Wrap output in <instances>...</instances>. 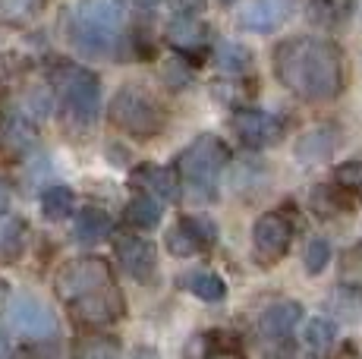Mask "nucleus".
I'll return each mask as SVG.
<instances>
[{
  "label": "nucleus",
  "instance_id": "obj_1",
  "mask_svg": "<svg viewBox=\"0 0 362 359\" xmlns=\"http://www.w3.org/2000/svg\"><path fill=\"white\" fill-rule=\"evenodd\" d=\"M274 76L303 101H334L344 92V57L331 41L296 35L274 47Z\"/></svg>",
  "mask_w": 362,
  "mask_h": 359
},
{
  "label": "nucleus",
  "instance_id": "obj_2",
  "mask_svg": "<svg viewBox=\"0 0 362 359\" xmlns=\"http://www.w3.org/2000/svg\"><path fill=\"white\" fill-rule=\"evenodd\" d=\"M54 293L82 324H110L127 315V300L114 278V268L98 255L69 259L54 274Z\"/></svg>",
  "mask_w": 362,
  "mask_h": 359
},
{
  "label": "nucleus",
  "instance_id": "obj_3",
  "mask_svg": "<svg viewBox=\"0 0 362 359\" xmlns=\"http://www.w3.org/2000/svg\"><path fill=\"white\" fill-rule=\"evenodd\" d=\"M123 13L117 0H82L69 19V41L86 57H107L117 45Z\"/></svg>",
  "mask_w": 362,
  "mask_h": 359
},
{
  "label": "nucleus",
  "instance_id": "obj_4",
  "mask_svg": "<svg viewBox=\"0 0 362 359\" xmlns=\"http://www.w3.org/2000/svg\"><path fill=\"white\" fill-rule=\"evenodd\" d=\"M230 161V151L227 145L218 139V136H199L192 145H186L177 158V174H180V183H186L192 189V196L199 199H214V186H218V177L221 170L227 167Z\"/></svg>",
  "mask_w": 362,
  "mask_h": 359
},
{
  "label": "nucleus",
  "instance_id": "obj_5",
  "mask_svg": "<svg viewBox=\"0 0 362 359\" xmlns=\"http://www.w3.org/2000/svg\"><path fill=\"white\" fill-rule=\"evenodd\" d=\"M110 123H114L120 133L132 136V139H151L164 129L167 123V110L164 105L148 95L145 88L127 86L114 95L110 101Z\"/></svg>",
  "mask_w": 362,
  "mask_h": 359
},
{
  "label": "nucleus",
  "instance_id": "obj_6",
  "mask_svg": "<svg viewBox=\"0 0 362 359\" xmlns=\"http://www.w3.org/2000/svg\"><path fill=\"white\" fill-rule=\"evenodd\" d=\"M51 82L79 120H92V117L98 114L101 82L92 70H86V66H73V64H60L57 70L51 73Z\"/></svg>",
  "mask_w": 362,
  "mask_h": 359
},
{
  "label": "nucleus",
  "instance_id": "obj_7",
  "mask_svg": "<svg viewBox=\"0 0 362 359\" xmlns=\"http://www.w3.org/2000/svg\"><path fill=\"white\" fill-rule=\"evenodd\" d=\"M290 243H293V224L281 215V211H268L255 220L252 227V255L259 265H274L287 255Z\"/></svg>",
  "mask_w": 362,
  "mask_h": 359
},
{
  "label": "nucleus",
  "instance_id": "obj_8",
  "mask_svg": "<svg viewBox=\"0 0 362 359\" xmlns=\"http://www.w3.org/2000/svg\"><path fill=\"white\" fill-rule=\"evenodd\" d=\"M6 319H10V324L19 331V334H29V337H45V334H54V331H57V319H54L51 306L32 293L13 296L10 309H6Z\"/></svg>",
  "mask_w": 362,
  "mask_h": 359
},
{
  "label": "nucleus",
  "instance_id": "obj_9",
  "mask_svg": "<svg viewBox=\"0 0 362 359\" xmlns=\"http://www.w3.org/2000/svg\"><path fill=\"white\" fill-rule=\"evenodd\" d=\"M233 133L249 148H264V145H277L284 139V123H281V117L268 114V110L246 107V110H236Z\"/></svg>",
  "mask_w": 362,
  "mask_h": 359
},
{
  "label": "nucleus",
  "instance_id": "obj_10",
  "mask_svg": "<svg viewBox=\"0 0 362 359\" xmlns=\"http://www.w3.org/2000/svg\"><path fill=\"white\" fill-rule=\"evenodd\" d=\"M114 252H117L120 268L129 274L132 281H139V284L155 281V274H158V249H155V243L139 240V237H117Z\"/></svg>",
  "mask_w": 362,
  "mask_h": 359
},
{
  "label": "nucleus",
  "instance_id": "obj_11",
  "mask_svg": "<svg viewBox=\"0 0 362 359\" xmlns=\"http://www.w3.org/2000/svg\"><path fill=\"white\" fill-rule=\"evenodd\" d=\"M214 237H218V230H214V224L208 218H183L177 227L167 230L164 243H167V252L170 255L189 259V255L208 249V246L214 243Z\"/></svg>",
  "mask_w": 362,
  "mask_h": 359
},
{
  "label": "nucleus",
  "instance_id": "obj_12",
  "mask_svg": "<svg viewBox=\"0 0 362 359\" xmlns=\"http://www.w3.org/2000/svg\"><path fill=\"white\" fill-rule=\"evenodd\" d=\"M35 142H38V136L25 117H6L0 123V158L4 161H23L35 148Z\"/></svg>",
  "mask_w": 362,
  "mask_h": 359
},
{
  "label": "nucleus",
  "instance_id": "obj_13",
  "mask_svg": "<svg viewBox=\"0 0 362 359\" xmlns=\"http://www.w3.org/2000/svg\"><path fill=\"white\" fill-rule=\"evenodd\" d=\"M132 186H142L145 196L155 192L164 202H180V174L170 167H161V164H142V167L132 170L129 177Z\"/></svg>",
  "mask_w": 362,
  "mask_h": 359
},
{
  "label": "nucleus",
  "instance_id": "obj_14",
  "mask_svg": "<svg viewBox=\"0 0 362 359\" xmlns=\"http://www.w3.org/2000/svg\"><path fill=\"white\" fill-rule=\"evenodd\" d=\"M299 322H303V306H299L296 300H277V302H271V306L262 312L259 328H262L264 337L281 341V337L293 334Z\"/></svg>",
  "mask_w": 362,
  "mask_h": 359
},
{
  "label": "nucleus",
  "instance_id": "obj_15",
  "mask_svg": "<svg viewBox=\"0 0 362 359\" xmlns=\"http://www.w3.org/2000/svg\"><path fill=\"white\" fill-rule=\"evenodd\" d=\"M167 45L177 47L180 54L196 57L208 47V25L196 16H177L167 25Z\"/></svg>",
  "mask_w": 362,
  "mask_h": 359
},
{
  "label": "nucleus",
  "instance_id": "obj_16",
  "mask_svg": "<svg viewBox=\"0 0 362 359\" xmlns=\"http://www.w3.org/2000/svg\"><path fill=\"white\" fill-rule=\"evenodd\" d=\"M287 19V0H252L240 16V29L268 35Z\"/></svg>",
  "mask_w": 362,
  "mask_h": 359
},
{
  "label": "nucleus",
  "instance_id": "obj_17",
  "mask_svg": "<svg viewBox=\"0 0 362 359\" xmlns=\"http://www.w3.org/2000/svg\"><path fill=\"white\" fill-rule=\"evenodd\" d=\"M340 133L334 126H315L296 142V158L305 164H318V161H328L331 151L337 148Z\"/></svg>",
  "mask_w": 362,
  "mask_h": 359
},
{
  "label": "nucleus",
  "instance_id": "obj_18",
  "mask_svg": "<svg viewBox=\"0 0 362 359\" xmlns=\"http://www.w3.org/2000/svg\"><path fill=\"white\" fill-rule=\"evenodd\" d=\"M110 230H114V218L104 208H86L76 218V240L82 243H101L104 237H110Z\"/></svg>",
  "mask_w": 362,
  "mask_h": 359
},
{
  "label": "nucleus",
  "instance_id": "obj_19",
  "mask_svg": "<svg viewBox=\"0 0 362 359\" xmlns=\"http://www.w3.org/2000/svg\"><path fill=\"white\" fill-rule=\"evenodd\" d=\"M123 218H127V224L136 227V230H155V227L161 224V205H158L155 196H136L127 208H123Z\"/></svg>",
  "mask_w": 362,
  "mask_h": 359
},
{
  "label": "nucleus",
  "instance_id": "obj_20",
  "mask_svg": "<svg viewBox=\"0 0 362 359\" xmlns=\"http://www.w3.org/2000/svg\"><path fill=\"white\" fill-rule=\"evenodd\" d=\"M214 64H218L221 73L243 76L252 66V51L246 45H236V41H221L218 51H214Z\"/></svg>",
  "mask_w": 362,
  "mask_h": 359
},
{
  "label": "nucleus",
  "instance_id": "obj_21",
  "mask_svg": "<svg viewBox=\"0 0 362 359\" xmlns=\"http://www.w3.org/2000/svg\"><path fill=\"white\" fill-rule=\"evenodd\" d=\"M186 290H189L192 296H199V300H205V302H221L227 296V284L211 271L189 274V278H186Z\"/></svg>",
  "mask_w": 362,
  "mask_h": 359
},
{
  "label": "nucleus",
  "instance_id": "obj_22",
  "mask_svg": "<svg viewBox=\"0 0 362 359\" xmlns=\"http://www.w3.org/2000/svg\"><path fill=\"white\" fill-rule=\"evenodd\" d=\"M45 10V0H0V23L25 25Z\"/></svg>",
  "mask_w": 362,
  "mask_h": 359
},
{
  "label": "nucleus",
  "instance_id": "obj_23",
  "mask_svg": "<svg viewBox=\"0 0 362 359\" xmlns=\"http://www.w3.org/2000/svg\"><path fill=\"white\" fill-rule=\"evenodd\" d=\"M353 10V0H312L309 19L322 25H340Z\"/></svg>",
  "mask_w": 362,
  "mask_h": 359
},
{
  "label": "nucleus",
  "instance_id": "obj_24",
  "mask_svg": "<svg viewBox=\"0 0 362 359\" xmlns=\"http://www.w3.org/2000/svg\"><path fill=\"white\" fill-rule=\"evenodd\" d=\"M69 211H73V192L66 186H51L41 196V215L47 220H66Z\"/></svg>",
  "mask_w": 362,
  "mask_h": 359
},
{
  "label": "nucleus",
  "instance_id": "obj_25",
  "mask_svg": "<svg viewBox=\"0 0 362 359\" xmlns=\"http://www.w3.org/2000/svg\"><path fill=\"white\" fill-rule=\"evenodd\" d=\"M334 341H337V324L331 319H322V315H318V319H312L305 324V343H309V350L325 353Z\"/></svg>",
  "mask_w": 362,
  "mask_h": 359
},
{
  "label": "nucleus",
  "instance_id": "obj_26",
  "mask_svg": "<svg viewBox=\"0 0 362 359\" xmlns=\"http://www.w3.org/2000/svg\"><path fill=\"white\" fill-rule=\"evenodd\" d=\"M312 208H315L318 215L334 218V215L350 208V199H346L344 192L331 189V186H315V189H312Z\"/></svg>",
  "mask_w": 362,
  "mask_h": 359
},
{
  "label": "nucleus",
  "instance_id": "obj_27",
  "mask_svg": "<svg viewBox=\"0 0 362 359\" xmlns=\"http://www.w3.org/2000/svg\"><path fill=\"white\" fill-rule=\"evenodd\" d=\"M76 359H120V343L114 337H86Z\"/></svg>",
  "mask_w": 362,
  "mask_h": 359
},
{
  "label": "nucleus",
  "instance_id": "obj_28",
  "mask_svg": "<svg viewBox=\"0 0 362 359\" xmlns=\"http://www.w3.org/2000/svg\"><path fill=\"white\" fill-rule=\"evenodd\" d=\"M340 278H344V284L362 290V243L344 252V259H340Z\"/></svg>",
  "mask_w": 362,
  "mask_h": 359
},
{
  "label": "nucleus",
  "instance_id": "obj_29",
  "mask_svg": "<svg viewBox=\"0 0 362 359\" xmlns=\"http://www.w3.org/2000/svg\"><path fill=\"white\" fill-rule=\"evenodd\" d=\"M328 259H331V243L328 240H312L309 246H305V271L309 274H318L328 268Z\"/></svg>",
  "mask_w": 362,
  "mask_h": 359
},
{
  "label": "nucleus",
  "instance_id": "obj_30",
  "mask_svg": "<svg viewBox=\"0 0 362 359\" xmlns=\"http://www.w3.org/2000/svg\"><path fill=\"white\" fill-rule=\"evenodd\" d=\"M23 237H25V224L23 220H13L4 230V237H0V255L4 259H16L23 252Z\"/></svg>",
  "mask_w": 362,
  "mask_h": 359
},
{
  "label": "nucleus",
  "instance_id": "obj_31",
  "mask_svg": "<svg viewBox=\"0 0 362 359\" xmlns=\"http://www.w3.org/2000/svg\"><path fill=\"white\" fill-rule=\"evenodd\" d=\"M334 180H337V186H340V189H346V192L362 189V161L340 164V167L334 170Z\"/></svg>",
  "mask_w": 362,
  "mask_h": 359
},
{
  "label": "nucleus",
  "instance_id": "obj_32",
  "mask_svg": "<svg viewBox=\"0 0 362 359\" xmlns=\"http://www.w3.org/2000/svg\"><path fill=\"white\" fill-rule=\"evenodd\" d=\"M211 337H214V334H192L189 341H186L183 356H186V359H211V353H214Z\"/></svg>",
  "mask_w": 362,
  "mask_h": 359
},
{
  "label": "nucleus",
  "instance_id": "obj_33",
  "mask_svg": "<svg viewBox=\"0 0 362 359\" xmlns=\"http://www.w3.org/2000/svg\"><path fill=\"white\" fill-rule=\"evenodd\" d=\"M29 359H66V356H64V347H60L57 341H47V343L41 341L38 347L29 350Z\"/></svg>",
  "mask_w": 362,
  "mask_h": 359
},
{
  "label": "nucleus",
  "instance_id": "obj_34",
  "mask_svg": "<svg viewBox=\"0 0 362 359\" xmlns=\"http://www.w3.org/2000/svg\"><path fill=\"white\" fill-rule=\"evenodd\" d=\"M173 6L180 10V16H196L205 10V0H173Z\"/></svg>",
  "mask_w": 362,
  "mask_h": 359
},
{
  "label": "nucleus",
  "instance_id": "obj_35",
  "mask_svg": "<svg viewBox=\"0 0 362 359\" xmlns=\"http://www.w3.org/2000/svg\"><path fill=\"white\" fill-rule=\"evenodd\" d=\"M10 186H6L4 183V180H0V218H4L6 215V211H10Z\"/></svg>",
  "mask_w": 362,
  "mask_h": 359
},
{
  "label": "nucleus",
  "instance_id": "obj_36",
  "mask_svg": "<svg viewBox=\"0 0 362 359\" xmlns=\"http://www.w3.org/2000/svg\"><path fill=\"white\" fill-rule=\"evenodd\" d=\"M132 359H158V350H151V347H139L136 353H132Z\"/></svg>",
  "mask_w": 362,
  "mask_h": 359
},
{
  "label": "nucleus",
  "instance_id": "obj_37",
  "mask_svg": "<svg viewBox=\"0 0 362 359\" xmlns=\"http://www.w3.org/2000/svg\"><path fill=\"white\" fill-rule=\"evenodd\" d=\"M10 350H13V347H10V337L0 331V359H10Z\"/></svg>",
  "mask_w": 362,
  "mask_h": 359
},
{
  "label": "nucleus",
  "instance_id": "obj_38",
  "mask_svg": "<svg viewBox=\"0 0 362 359\" xmlns=\"http://www.w3.org/2000/svg\"><path fill=\"white\" fill-rule=\"evenodd\" d=\"M224 359H230V356H224Z\"/></svg>",
  "mask_w": 362,
  "mask_h": 359
}]
</instances>
